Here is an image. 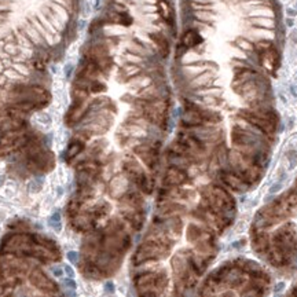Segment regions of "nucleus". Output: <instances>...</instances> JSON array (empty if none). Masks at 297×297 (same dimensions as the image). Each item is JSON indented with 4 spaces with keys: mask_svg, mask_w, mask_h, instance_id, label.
Masks as SVG:
<instances>
[{
    "mask_svg": "<svg viewBox=\"0 0 297 297\" xmlns=\"http://www.w3.org/2000/svg\"><path fill=\"white\" fill-rule=\"evenodd\" d=\"M150 37H151V40H153V43L157 46L160 54L162 55V56H166L168 52H169V46H168L166 39H165L161 33H151Z\"/></svg>",
    "mask_w": 297,
    "mask_h": 297,
    "instance_id": "20e7f679",
    "label": "nucleus"
},
{
    "mask_svg": "<svg viewBox=\"0 0 297 297\" xmlns=\"http://www.w3.org/2000/svg\"><path fill=\"white\" fill-rule=\"evenodd\" d=\"M249 237L259 259L275 268H297V179L256 212Z\"/></svg>",
    "mask_w": 297,
    "mask_h": 297,
    "instance_id": "f257e3e1",
    "label": "nucleus"
},
{
    "mask_svg": "<svg viewBox=\"0 0 297 297\" xmlns=\"http://www.w3.org/2000/svg\"><path fill=\"white\" fill-rule=\"evenodd\" d=\"M51 226L55 228V231H59L61 230V216L58 212H55L51 217Z\"/></svg>",
    "mask_w": 297,
    "mask_h": 297,
    "instance_id": "39448f33",
    "label": "nucleus"
},
{
    "mask_svg": "<svg viewBox=\"0 0 297 297\" xmlns=\"http://www.w3.org/2000/svg\"><path fill=\"white\" fill-rule=\"evenodd\" d=\"M66 257H68V260L70 261L72 264H77V261H78V253H77V252H74V250L68 252Z\"/></svg>",
    "mask_w": 297,
    "mask_h": 297,
    "instance_id": "0eeeda50",
    "label": "nucleus"
},
{
    "mask_svg": "<svg viewBox=\"0 0 297 297\" xmlns=\"http://www.w3.org/2000/svg\"><path fill=\"white\" fill-rule=\"evenodd\" d=\"M201 41H202V37H201L196 30H187L184 34H183V37H182V44H183L186 48L196 47V46H198Z\"/></svg>",
    "mask_w": 297,
    "mask_h": 297,
    "instance_id": "7ed1b4c3",
    "label": "nucleus"
},
{
    "mask_svg": "<svg viewBox=\"0 0 297 297\" xmlns=\"http://www.w3.org/2000/svg\"><path fill=\"white\" fill-rule=\"evenodd\" d=\"M105 289H106L107 293H113V292H114V285H113V282H107V283L105 285Z\"/></svg>",
    "mask_w": 297,
    "mask_h": 297,
    "instance_id": "9b49d317",
    "label": "nucleus"
},
{
    "mask_svg": "<svg viewBox=\"0 0 297 297\" xmlns=\"http://www.w3.org/2000/svg\"><path fill=\"white\" fill-rule=\"evenodd\" d=\"M63 271L66 272L68 278H74V270L69 264H63Z\"/></svg>",
    "mask_w": 297,
    "mask_h": 297,
    "instance_id": "1a4fd4ad",
    "label": "nucleus"
},
{
    "mask_svg": "<svg viewBox=\"0 0 297 297\" xmlns=\"http://www.w3.org/2000/svg\"><path fill=\"white\" fill-rule=\"evenodd\" d=\"M160 7H161V14H162V17H164L166 21H169L171 19V8H169V6L165 4V3H161Z\"/></svg>",
    "mask_w": 297,
    "mask_h": 297,
    "instance_id": "423d86ee",
    "label": "nucleus"
},
{
    "mask_svg": "<svg viewBox=\"0 0 297 297\" xmlns=\"http://www.w3.org/2000/svg\"><path fill=\"white\" fill-rule=\"evenodd\" d=\"M63 285L66 286V289L76 290V282H74L73 278H66V279H63Z\"/></svg>",
    "mask_w": 297,
    "mask_h": 297,
    "instance_id": "6e6552de",
    "label": "nucleus"
},
{
    "mask_svg": "<svg viewBox=\"0 0 297 297\" xmlns=\"http://www.w3.org/2000/svg\"><path fill=\"white\" fill-rule=\"evenodd\" d=\"M51 272L54 274V276L61 278V276L63 275V270L62 268H59V267H52V268H51Z\"/></svg>",
    "mask_w": 297,
    "mask_h": 297,
    "instance_id": "9d476101",
    "label": "nucleus"
},
{
    "mask_svg": "<svg viewBox=\"0 0 297 297\" xmlns=\"http://www.w3.org/2000/svg\"><path fill=\"white\" fill-rule=\"evenodd\" d=\"M259 55H260V62H261V65L268 72L272 73L275 70V68L278 66V52H276V50L271 46L270 48H267L266 51H263L261 54H259Z\"/></svg>",
    "mask_w": 297,
    "mask_h": 297,
    "instance_id": "f03ea898",
    "label": "nucleus"
}]
</instances>
